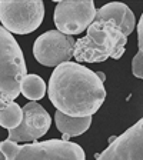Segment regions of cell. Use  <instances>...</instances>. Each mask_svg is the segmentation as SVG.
I'll list each match as a JSON object with an SVG mask.
<instances>
[{"mask_svg":"<svg viewBox=\"0 0 143 160\" xmlns=\"http://www.w3.org/2000/svg\"><path fill=\"white\" fill-rule=\"evenodd\" d=\"M47 94L57 112L70 117H92L106 99L96 72L76 62H66L53 70Z\"/></svg>","mask_w":143,"mask_h":160,"instance_id":"cell-1","label":"cell"},{"mask_svg":"<svg viewBox=\"0 0 143 160\" xmlns=\"http://www.w3.org/2000/svg\"><path fill=\"white\" fill-rule=\"evenodd\" d=\"M127 37L112 20L93 22L86 36L74 43L73 57L77 63H100L109 57L119 60L125 54Z\"/></svg>","mask_w":143,"mask_h":160,"instance_id":"cell-2","label":"cell"},{"mask_svg":"<svg viewBox=\"0 0 143 160\" xmlns=\"http://www.w3.org/2000/svg\"><path fill=\"white\" fill-rule=\"evenodd\" d=\"M4 160H86L84 150L77 143L53 139L17 144L9 140L0 142Z\"/></svg>","mask_w":143,"mask_h":160,"instance_id":"cell-3","label":"cell"},{"mask_svg":"<svg viewBox=\"0 0 143 160\" xmlns=\"http://www.w3.org/2000/svg\"><path fill=\"white\" fill-rule=\"evenodd\" d=\"M26 74V62L17 40L0 26V96L14 102L20 94V82Z\"/></svg>","mask_w":143,"mask_h":160,"instance_id":"cell-4","label":"cell"},{"mask_svg":"<svg viewBox=\"0 0 143 160\" xmlns=\"http://www.w3.org/2000/svg\"><path fill=\"white\" fill-rule=\"evenodd\" d=\"M43 19L44 4L42 0H0V22L9 33L29 34L42 24Z\"/></svg>","mask_w":143,"mask_h":160,"instance_id":"cell-5","label":"cell"},{"mask_svg":"<svg viewBox=\"0 0 143 160\" xmlns=\"http://www.w3.org/2000/svg\"><path fill=\"white\" fill-rule=\"evenodd\" d=\"M96 7L93 0H56L53 20L57 27V32L74 36L87 29L94 22Z\"/></svg>","mask_w":143,"mask_h":160,"instance_id":"cell-6","label":"cell"},{"mask_svg":"<svg viewBox=\"0 0 143 160\" xmlns=\"http://www.w3.org/2000/svg\"><path fill=\"white\" fill-rule=\"evenodd\" d=\"M73 36H66L57 30H49L40 34L33 44L34 59L47 67H57L73 59Z\"/></svg>","mask_w":143,"mask_h":160,"instance_id":"cell-7","label":"cell"},{"mask_svg":"<svg viewBox=\"0 0 143 160\" xmlns=\"http://www.w3.org/2000/svg\"><path fill=\"white\" fill-rule=\"evenodd\" d=\"M23 119L22 123L13 130H9L7 140L19 144L20 142H36L49 132L52 117L43 106L37 102H29L22 107Z\"/></svg>","mask_w":143,"mask_h":160,"instance_id":"cell-8","label":"cell"},{"mask_svg":"<svg viewBox=\"0 0 143 160\" xmlns=\"http://www.w3.org/2000/svg\"><path fill=\"white\" fill-rule=\"evenodd\" d=\"M96 160H143V119L115 137Z\"/></svg>","mask_w":143,"mask_h":160,"instance_id":"cell-9","label":"cell"},{"mask_svg":"<svg viewBox=\"0 0 143 160\" xmlns=\"http://www.w3.org/2000/svg\"><path fill=\"white\" fill-rule=\"evenodd\" d=\"M102 20H112L120 29L123 30L125 36L132 34V32L136 27V19H135L133 12L130 7L125 3H107L102 6L99 10H96V17L94 22H102Z\"/></svg>","mask_w":143,"mask_h":160,"instance_id":"cell-10","label":"cell"},{"mask_svg":"<svg viewBox=\"0 0 143 160\" xmlns=\"http://www.w3.org/2000/svg\"><path fill=\"white\" fill-rule=\"evenodd\" d=\"M54 123L60 133L63 134L64 142H69L70 137L83 134L92 124V117H70L66 114L56 112L54 113Z\"/></svg>","mask_w":143,"mask_h":160,"instance_id":"cell-11","label":"cell"},{"mask_svg":"<svg viewBox=\"0 0 143 160\" xmlns=\"http://www.w3.org/2000/svg\"><path fill=\"white\" fill-rule=\"evenodd\" d=\"M20 93L32 102L40 100L46 94V83L37 74H26L20 82Z\"/></svg>","mask_w":143,"mask_h":160,"instance_id":"cell-12","label":"cell"},{"mask_svg":"<svg viewBox=\"0 0 143 160\" xmlns=\"http://www.w3.org/2000/svg\"><path fill=\"white\" fill-rule=\"evenodd\" d=\"M23 112L16 102H9L0 110V126L7 130H13L22 123Z\"/></svg>","mask_w":143,"mask_h":160,"instance_id":"cell-13","label":"cell"},{"mask_svg":"<svg viewBox=\"0 0 143 160\" xmlns=\"http://www.w3.org/2000/svg\"><path fill=\"white\" fill-rule=\"evenodd\" d=\"M132 73L135 77L143 80V53L137 52L136 56L132 60Z\"/></svg>","mask_w":143,"mask_h":160,"instance_id":"cell-14","label":"cell"},{"mask_svg":"<svg viewBox=\"0 0 143 160\" xmlns=\"http://www.w3.org/2000/svg\"><path fill=\"white\" fill-rule=\"evenodd\" d=\"M137 43H139V52L143 53V14L137 23Z\"/></svg>","mask_w":143,"mask_h":160,"instance_id":"cell-15","label":"cell"},{"mask_svg":"<svg viewBox=\"0 0 143 160\" xmlns=\"http://www.w3.org/2000/svg\"><path fill=\"white\" fill-rule=\"evenodd\" d=\"M96 74H97V77H99L102 82H105V80H106V76H105V73H102V72H97Z\"/></svg>","mask_w":143,"mask_h":160,"instance_id":"cell-16","label":"cell"},{"mask_svg":"<svg viewBox=\"0 0 143 160\" xmlns=\"http://www.w3.org/2000/svg\"><path fill=\"white\" fill-rule=\"evenodd\" d=\"M0 160H4V157H3V154L0 153Z\"/></svg>","mask_w":143,"mask_h":160,"instance_id":"cell-17","label":"cell"}]
</instances>
